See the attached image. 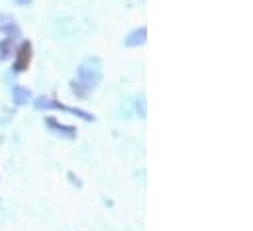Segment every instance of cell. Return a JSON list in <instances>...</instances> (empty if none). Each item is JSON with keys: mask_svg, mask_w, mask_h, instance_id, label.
Masks as SVG:
<instances>
[{"mask_svg": "<svg viewBox=\"0 0 253 231\" xmlns=\"http://www.w3.org/2000/svg\"><path fill=\"white\" fill-rule=\"evenodd\" d=\"M145 39H147V30L145 28H137L127 36L124 43H126V47H139V45L145 43Z\"/></svg>", "mask_w": 253, "mask_h": 231, "instance_id": "8992f818", "label": "cell"}, {"mask_svg": "<svg viewBox=\"0 0 253 231\" xmlns=\"http://www.w3.org/2000/svg\"><path fill=\"white\" fill-rule=\"evenodd\" d=\"M34 106H36L38 110H61V112H69V114L77 116V117H81V119H84V121H92V119H94V116L84 112V110L69 108V106L61 104V102H57V100H53V98H45V96H40V98L34 102Z\"/></svg>", "mask_w": 253, "mask_h": 231, "instance_id": "7a4b0ae2", "label": "cell"}, {"mask_svg": "<svg viewBox=\"0 0 253 231\" xmlns=\"http://www.w3.org/2000/svg\"><path fill=\"white\" fill-rule=\"evenodd\" d=\"M45 121H47V125H49V127H51L55 133H59V135H63V137H69V139L77 137V129H75L73 125H65V123H59L55 117H47Z\"/></svg>", "mask_w": 253, "mask_h": 231, "instance_id": "5b68a950", "label": "cell"}, {"mask_svg": "<svg viewBox=\"0 0 253 231\" xmlns=\"http://www.w3.org/2000/svg\"><path fill=\"white\" fill-rule=\"evenodd\" d=\"M102 80V63L100 59L90 57L84 59L77 69V78L73 80V92L77 96H86L92 92Z\"/></svg>", "mask_w": 253, "mask_h": 231, "instance_id": "6da1fadb", "label": "cell"}, {"mask_svg": "<svg viewBox=\"0 0 253 231\" xmlns=\"http://www.w3.org/2000/svg\"><path fill=\"white\" fill-rule=\"evenodd\" d=\"M30 61H32V43L30 41H24L18 51H16V61H14V71L16 73H24L28 67H30Z\"/></svg>", "mask_w": 253, "mask_h": 231, "instance_id": "3957f363", "label": "cell"}, {"mask_svg": "<svg viewBox=\"0 0 253 231\" xmlns=\"http://www.w3.org/2000/svg\"><path fill=\"white\" fill-rule=\"evenodd\" d=\"M12 96H14V104H16V106H24V104L32 98V92H30L28 88H24V86L16 84V86H14V90H12Z\"/></svg>", "mask_w": 253, "mask_h": 231, "instance_id": "52a82bcc", "label": "cell"}, {"mask_svg": "<svg viewBox=\"0 0 253 231\" xmlns=\"http://www.w3.org/2000/svg\"><path fill=\"white\" fill-rule=\"evenodd\" d=\"M12 53H14V39H12V38L2 39V41H0V61L10 59Z\"/></svg>", "mask_w": 253, "mask_h": 231, "instance_id": "ba28073f", "label": "cell"}, {"mask_svg": "<svg viewBox=\"0 0 253 231\" xmlns=\"http://www.w3.org/2000/svg\"><path fill=\"white\" fill-rule=\"evenodd\" d=\"M0 32H4L8 38H20V28H18V24H16V20L14 18H10V16H6V14H0Z\"/></svg>", "mask_w": 253, "mask_h": 231, "instance_id": "277c9868", "label": "cell"}, {"mask_svg": "<svg viewBox=\"0 0 253 231\" xmlns=\"http://www.w3.org/2000/svg\"><path fill=\"white\" fill-rule=\"evenodd\" d=\"M32 0H16V4H20V6H26V4H30Z\"/></svg>", "mask_w": 253, "mask_h": 231, "instance_id": "9c48e42d", "label": "cell"}]
</instances>
